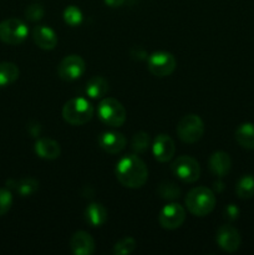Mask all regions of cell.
I'll use <instances>...</instances> for the list:
<instances>
[{
  "instance_id": "6da1fadb",
  "label": "cell",
  "mask_w": 254,
  "mask_h": 255,
  "mask_svg": "<svg viewBox=\"0 0 254 255\" xmlns=\"http://www.w3.org/2000/svg\"><path fill=\"white\" fill-rule=\"evenodd\" d=\"M115 174L122 186L131 189L141 188L148 179V169L146 163L136 154H127L122 157L117 162Z\"/></svg>"
},
{
  "instance_id": "7a4b0ae2",
  "label": "cell",
  "mask_w": 254,
  "mask_h": 255,
  "mask_svg": "<svg viewBox=\"0 0 254 255\" xmlns=\"http://www.w3.org/2000/svg\"><path fill=\"white\" fill-rule=\"evenodd\" d=\"M184 203L191 214L196 217H206L212 213L216 207V194L207 187H196L187 193Z\"/></svg>"
},
{
  "instance_id": "3957f363",
  "label": "cell",
  "mask_w": 254,
  "mask_h": 255,
  "mask_svg": "<svg viewBox=\"0 0 254 255\" xmlns=\"http://www.w3.org/2000/svg\"><path fill=\"white\" fill-rule=\"evenodd\" d=\"M94 111L91 102L84 97H75L64 105L62 117L71 126H82L91 121Z\"/></svg>"
},
{
  "instance_id": "277c9868",
  "label": "cell",
  "mask_w": 254,
  "mask_h": 255,
  "mask_svg": "<svg viewBox=\"0 0 254 255\" xmlns=\"http://www.w3.org/2000/svg\"><path fill=\"white\" fill-rule=\"evenodd\" d=\"M97 116L106 126L121 127L126 121L127 112L121 102L112 97H106L97 106Z\"/></svg>"
},
{
  "instance_id": "5b68a950",
  "label": "cell",
  "mask_w": 254,
  "mask_h": 255,
  "mask_svg": "<svg viewBox=\"0 0 254 255\" xmlns=\"http://www.w3.org/2000/svg\"><path fill=\"white\" fill-rule=\"evenodd\" d=\"M179 139L184 143H196L203 137L204 124L198 115L189 114L182 117L176 127Z\"/></svg>"
},
{
  "instance_id": "8992f818",
  "label": "cell",
  "mask_w": 254,
  "mask_h": 255,
  "mask_svg": "<svg viewBox=\"0 0 254 255\" xmlns=\"http://www.w3.org/2000/svg\"><path fill=\"white\" fill-rule=\"evenodd\" d=\"M29 29L22 20L10 17L0 22V40L7 45H19L27 37Z\"/></svg>"
},
{
  "instance_id": "52a82bcc",
  "label": "cell",
  "mask_w": 254,
  "mask_h": 255,
  "mask_svg": "<svg viewBox=\"0 0 254 255\" xmlns=\"http://www.w3.org/2000/svg\"><path fill=\"white\" fill-rule=\"evenodd\" d=\"M177 67V60L171 52L157 51L147 57V69L157 77H167L173 74Z\"/></svg>"
},
{
  "instance_id": "ba28073f",
  "label": "cell",
  "mask_w": 254,
  "mask_h": 255,
  "mask_svg": "<svg viewBox=\"0 0 254 255\" xmlns=\"http://www.w3.org/2000/svg\"><path fill=\"white\" fill-rule=\"evenodd\" d=\"M172 173L186 183H194L201 176V166L191 156H179L171 166Z\"/></svg>"
},
{
  "instance_id": "9c48e42d",
  "label": "cell",
  "mask_w": 254,
  "mask_h": 255,
  "mask_svg": "<svg viewBox=\"0 0 254 255\" xmlns=\"http://www.w3.org/2000/svg\"><path fill=\"white\" fill-rule=\"evenodd\" d=\"M86 70L85 60L80 55H67L57 66V74L60 79L65 81H75L84 75Z\"/></svg>"
},
{
  "instance_id": "30bf717a",
  "label": "cell",
  "mask_w": 254,
  "mask_h": 255,
  "mask_svg": "<svg viewBox=\"0 0 254 255\" xmlns=\"http://www.w3.org/2000/svg\"><path fill=\"white\" fill-rule=\"evenodd\" d=\"M186 221V209L178 203H169L158 214L159 226L167 231L178 229Z\"/></svg>"
},
{
  "instance_id": "8fae6325",
  "label": "cell",
  "mask_w": 254,
  "mask_h": 255,
  "mask_svg": "<svg viewBox=\"0 0 254 255\" xmlns=\"http://www.w3.org/2000/svg\"><path fill=\"white\" fill-rule=\"evenodd\" d=\"M216 241L222 251L227 252V253H234L241 247L242 239L238 229L229 224H224V226L219 227L217 231Z\"/></svg>"
},
{
  "instance_id": "7c38bea8",
  "label": "cell",
  "mask_w": 254,
  "mask_h": 255,
  "mask_svg": "<svg viewBox=\"0 0 254 255\" xmlns=\"http://www.w3.org/2000/svg\"><path fill=\"white\" fill-rule=\"evenodd\" d=\"M152 152L157 161L161 163H166L173 158L174 153H176V144L168 134L161 133L154 138L153 143H152Z\"/></svg>"
},
{
  "instance_id": "4fadbf2b",
  "label": "cell",
  "mask_w": 254,
  "mask_h": 255,
  "mask_svg": "<svg viewBox=\"0 0 254 255\" xmlns=\"http://www.w3.org/2000/svg\"><path fill=\"white\" fill-rule=\"evenodd\" d=\"M97 142H99V146L110 154H117L122 152L127 143L126 137L121 132L116 131L104 132V133L100 134Z\"/></svg>"
},
{
  "instance_id": "5bb4252c",
  "label": "cell",
  "mask_w": 254,
  "mask_h": 255,
  "mask_svg": "<svg viewBox=\"0 0 254 255\" xmlns=\"http://www.w3.org/2000/svg\"><path fill=\"white\" fill-rule=\"evenodd\" d=\"M70 248L75 255H91L94 254L96 246L91 234L85 231H79L71 236Z\"/></svg>"
},
{
  "instance_id": "9a60e30c",
  "label": "cell",
  "mask_w": 254,
  "mask_h": 255,
  "mask_svg": "<svg viewBox=\"0 0 254 255\" xmlns=\"http://www.w3.org/2000/svg\"><path fill=\"white\" fill-rule=\"evenodd\" d=\"M34 42L42 50H54L57 45V35L54 30L46 25H37L32 30Z\"/></svg>"
},
{
  "instance_id": "2e32d148",
  "label": "cell",
  "mask_w": 254,
  "mask_h": 255,
  "mask_svg": "<svg viewBox=\"0 0 254 255\" xmlns=\"http://www.w3.org/2000/svg\"><path fill=\"white\" fill-rule=\"evenodd\" d=\"M208 167L213 176L218 177V178H223L231 171L232 159L227 152L217 151L209 157Z\"/></svg>"
},
{
  "instance_id": "e0dca14e",
  "label": "cell",
  "mask_w": 254,
  "mask_h": 255,
  "mask_svg": "<svg viewBox=\"0 0 254 255\" xmlns=\"http://www.w3.org/2000/svg\"><path fill=\"white\" fill-rule=\"evenodd\" d=\"M34 151L40 158L52 161V159H56L60 157V154H61V147L54 139L47 138V137H40L35 142Z\"/></svg>"
},
{
  "instance_id": "ac0fdd59",
  "label": "cell",
  "mask_w": 254,
  "mask_h": 255,
  "mask_svg": "<svg viewBox=\"0 0 254 255\" xmlns=\"http://www.w3.org/2000/svg\"><path fill=\"white\" fill-rule=\"evenodd\" d=\"M85 221L95 228L102 227L107 221V209L104 204L92 202L85 209Z\"/></svg>"
},
{
  "instance_id": "d6986e66",
  "label": "cell",
  "mask_w": 254,
  "mask_h": 255,
  "mask_svg": "<svg viewBox=\"0 0 254 255\" xmlns=\"http://www.w3.org/2000/svg\"><path fill=\"white\" fill-rule=\"evenodd\" d=\"M6 186L9 189H14L19 196L30 197L35 194L39 189V182L35 178H24L20 181H12L9 179L6 182Z\"/></svg>"
},
{
  "instance_id": "ffe728a7",
  "label": "cell",
  "mask_w": 254,
  "mask_h": 255,
  "mask_svg": "<svg viewBox=\"0 0 254 255\" xmlns=\"http://www.w3.org/2000/svg\"><path fill=\"white\" fill-rule=\"evenodd\" d=\"M234 136L239 146L246 149H254V124L246 122L239 125Z\"/></svg>"
},
{
  "instance_id": "44dd1931",
  "label": "cell",
  "mask_w": 254,
  "mask_h": 255,
  "mask_svg": "<svg viewBox=\"0 0 254 255\" xmlns=\"http://www.w3.org/2000/svg\"><path fill=\"white\" fill-rule=\"evenodd\" d=\"M107 92H109V82L102 76H94L87 81L86 94L91 99H102L106 96Z\"/></svg>"
},
{
  "instance_id": "7402d4cb",
  "label": "cell",
  "mask_w": 254,
  "mask_h": 255,
  "mask_svg": "<svg viewBox=\"0 0 254 255\" xmlns=\"http://www.w3.org/2000/svg\"><path fill=\"white\" fill-rule=\"evenodd\" d=\"M19 75V67L14 62H0V87L14 84Z\"/></svg>"
},
{
  "instance_id": "603a6c76",
  "label": "cell",
  "mask_w": 254,
  "mask_h": 255,
  "mask_svg": "<svg viewBox=\"0 0 254 255\" xmlns=\"http://www.w3.org/2000/svg\"><path fill=\"white\" fill-rule=\"evenodd\" d=\"M237 196L241 199H249L254 197V176L253 174H246L239 178L236 187Z\"/></svg>"
},
{
  "instance_id": "cb8c5ba5",
  "label": "cell",
  "mask_w": 254,
  "mask_h": 255,
  "mask_svg": "<svg viewBox=\"0 0 254 255\" xmlns=\"http://www.w3.org/2000/svg\"><path fill=\"white\" fill-rule=\"evenodd\" d=\"M157 193L162 199L174 201V199L179 198V196H181V189L173 182H162L159 184L158 189H157Z\"/></svg>"
},
{
  "instance_id": "d4e9b609",
  "label": "cell",
  "mask_w": 254,
  "mask_h": 255,
  "mask_svg": "<svg viewBox=\"0 0 254 255\" xmlns=\"http://www.w3.org/2000/svg\"><path fill=\"white\" fill-rule=\"evenodd\" d=\"M149 146H151V138H149V134L146 133V132H137L133 138H132L131 148L136 153H143L148 149Z\"/></svg>"
},
{
  "instance_id": "484cf974",
  "label": "cell",
  "mask_w": 254,
  "mask_h": 255,
  "mask_svg": "<svg viewBox=\"0 0 254 255\" xmlns=\"http://www.w3.org/2000/svg\"><path fill=\"white\" fill-rule=\"evenodd\" d=\"M84 20L82 11L75 5H70L64 10V21L70 26H79Z\"/></svg>"
},
{
  "instance_id": "4316f807",
  "label": "cell",
  "mask_w": 254,
  "mask_h": 255,
  "mask_svg": "<svg viewBox=\"0 0 254 255\" xmlns=\"http://www.w3.org/2000/svg\"><path fill=\"white\" fill-rule=\"evenodd\" d=\"M136 249V241L132 237H126L114 246L115 255H128Z\"/></svg>"
},
{
  "instance_id": "83f0119b",
  "label": "cell",
  "mask_w": 254,
  "mask_h": 255,
  "mask_svg": "<svg viewBox=\"0 0 254 255\" xmlns=\"http://www.w3.org/2000/svg\"><path fill=\"white\" fill-rule=\"evenodd\" d=\"M12 206V194L9 188H0V217L5 216Z\"/></svg>"
},
{
  "instance_id": "f1b7e54d",
  "label": "cell",
  "mask_w": 254,
  "mask_h": 255,
  "mask_svg": "<svg viewBox=\"0 0 254 255\" xmlns=\"http://www.w3.org/2000/svg\"><path fill=\"white\" fill-rule=\"evenodd\" d=\"M44 6H42L41 4H37V2L36 4L29 5V6L26 7V10H25V17H26L29 21L32 22L40 21V20L44 17Z\"/></svg>"
},
{
  "instance_id": "f546056e",
  "label": "cell",
  "mask_w": 254,
  "mask_h": 255,
  "mask_svg": "<svg viewBox=\"0 0 254 255\" xmlns=\"http://www.w3.org/2000/svg\"><path fill=\"white\" fill-rule=\"evenodd\" d=\"M239 216V209L238 207L234 206V204H229L226 208V217L231 221H236Z\"/></svg>"
},
{
  "instance_id": "4dcf8cb0",
  "label": "cell",
  "mask_w": 254,
  "mask_h": 255,
  "mask_svg": "<svg viewBox=\"0 0 254 255\" xmlns=\"http://www.w3.org/2000/svg\"><path fill=\"white\" fill-rule=\"evenodd\" d=\"M29 132L32 137H39L41 133V126L39 124H35L34 126H29Z\"/></svg>"
},
{
  "instance_id": "1f68e13d",
  "label": "cell",
  "mask_w": 254,
  "mask_h": 255,
  "mask_svg": "<svg viewBox=\"0 0 254 255\" xmlns=\"http://www.w3.org/2000/svg\"><path fill=\"white\" fill-rule=\"evenodd\" d=\"M104 1L110 7H120L125 4L126 0H104Z\"/></svg>"
}]
</instances>
